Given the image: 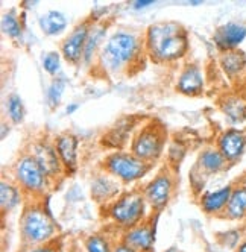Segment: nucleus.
<instances>
[{
	"label": "nucleus",
	"instance_id": "obj_32",
	"mask_svg": "<svg viewBox=\"0 0 246 252\" xmlns=\"http://www.w3.org/2000/svg\"><path fill=\"white\" fill-rule=\"evenodd\" d=\"M237 252H246V240H245L243 243H240V245H239Z\"/></svg>",
	"mask_w": 246,
	"mask_h": 252
},
{
	"label": "nucleus",
	"instance_id": "obj_20",
	"mask_svg": "<svg viewBox=\"0 0 246 252\" xmlns=\"http://www.w3.org/2000/svg\"><path fill=\"white\" fill-rule=\"evenodd\" d=\"M226 158L220 154L219 149H207L199 157V164L207 173H217L225 169Z\"/></svg>",
	"mask_w": 246,
	"mask_h": 252
},
{
	"label": "nucleus",
	"instance_id": "obj_16",
	"mask_svg": "<svg viewBox=\"0 0 246 252\" xmlns=\"http://www.w3.org/2000/svg\"><path fill=\"white\" fill-rule=\"evenodd\" d=\"M225 211L228 218L234 220L246 218V186H237L233 189L230 202H228Z\"/></svg>",
	"mask_w": 246,
	"mask_h": 252
},
{
	"label": "nucleus",
	"instance_id": "obj_15",
	"mask_svg": "<svg viewBox=\"0 0 246 252\" xmlns=\"http://www.w3.org/2000/svg\"><path fill=\"white\" fill-rule=\"evenodd\" d=\"M78 149V138L75 135H60L57 140V152L60 158L67 167L76 166V151Z\"/></svg>",
	"mask_w": 246,
	"mask_h": 252
},
{
	"label": "nucleus",
	"instance_id": "obj_31",
	"mask_svg": "<svg viewBox=\"0 0 246 252\" xmlns=\"http://www.w3.org/2000/svg\"><path fill=\"white\" fill-rule=\"evenodd\" d=\"M78 108H79L78 103H68L67 108H65V113H67V114H73V113L78 110Z\"/></svg>",
	"mask_w": 246,
	"mask_h": 252
},
{
	"label": "nucleus",
	"instance_id": "obj_1",
	"mask_svg": "<svg viewBox=\"0 0 246 252\" xmlns=\"http://www.w3.org/2000/svg\"><path fill=\"white\" fill-rule=\"evenodd\" d=\"M146 44L152 57L160 61L181 58L187 50V35L181 25L167 22L152 25L148 31Z\"/></svg>",
	"mask_w": 246,
	"mask_h": 252
},
{
	"label": "nucleus",
	"instance_id": "obj_7",
	"mask_svg": "<svg viewBox=\"0 0 246 252\" xmlns=\"http://www.w3.org/2000/svg\"><path fill=\"white\" fill-rule=\"evenodd\" d=\"M15 175L22 187L29 191H41L46 187V173L32 155L22 158L15 166Z\"/></svg>",
	"mask_w": 246,
	"mask_h": 252
},
{
	"label": "nucleus",
	"instance_id": "obj_24",
	"mask_svg": "<svg viewBox=\"0 0 246 252\" xmlns=\"http://www.w3.org/2000/svg\"><path fill=\"white\" fill-rule=\"evenodd\" d=\"M6 111L14 123H20L25 117V106L19 94H9L6 99Z\"/></svg>",
	"mask_w": 246,
	"mask_h": 252
},
{
	"label": "nucleus",
	"instance_id": "obj_34",
	"mask_svg": "<svg viewBox=\"0 0 246 252\" xmlns=\"http://www.w3.org/2000/svg\"><path fill=\"white\" fill-rule=\"evenodd\" d=\"M169 252H173V251H169Z\"/></svg>",
	"mask_w": 246,
	"mask_h": 252
},
{
	"label": "nucleus",
	"instance_id": "obj_18",
	"mask_svg": "<svg viewBox=\"0 0 246 252\" xmlns=\"http://www.w3.org/2000/svg\"><path fill=\"white\" fill-rule=\"evenodd\" d=\"M125 242L134 249L149 251L154 245V232L148 226H135L125 236Z\"/></svg>",
	"mask_w": 246,
	"mask_h": 252
},
{
	"label": "nucleus",
	"instance_id": "obj_3",
	"mask_svg": "<svg viewBox=\"0 0 246 252\" xmlns=\"http://www.w3.org/2000/svg\"><path fill=\"white\" fill-rule=\"evenodd\" d=\"M22 232L23 236L29 242H44L50 239L55 232L54 222L49 218V216L38 210V208H32L28 210L22 219Z\"/></svg>",
	"mask_w": 246,
	"mask_h": 252
},
{
	"label": "nucleus",
	"instance_id": "obj_2",
	"mask_svg": "<svg viewBox=\"0 0 246 252\" xmlns=\"http://www.w3.org/2000/svg\"><path fill=\"white\" fill-rule=\"evenodd\" d=\"M138 50V41L135 35L129 32H116L105 43L100 60L108 70L117 71L134 60Z\"/></svg>",
	"mask_w": 246,
	"mask_h": 252
},
{
	"label": "nucleus",
	"instance_id": "obj_13",
	"mask_svg": "<svg viewBox=\"0 0 246 252\" xmlns=\"http://www.w3.org/2000/svg\"><path fill=\"white\" fill-rule=\"evenodd\" d=\"M37 163L40 164V167L43 169V172L46 173V176H55L60 172V159L57 157V151L44 145V143H40L33 148V155Z\"/></svg>",
	"mask_w": 246,
	"mask_h": 252
},
{
	"label": "nucleus",
	"instance_id": "obj_30",
	"mask_svg": "<svg viewBox=\"0 0 246 252\" xmlns=\"http://www.w3.org/2000/svg\"><path fill=\"white\" fill-rule=\"evenodd\" d=\"M114 252H135V249L134 248H131L129 245H126V243H123V245H119L117 248H116V251Z\"/></svg>",
	"mask_w": 246,
	"mask_h": 252
},
{
	"label": "nucleus",
	"instance_id": "obj_9",
	"mask_svg": "<svg viewBox=\"0 0 246 252\" xmlns=\"http://www.w3.org/2000/svg\"><path fill=\"white\" fill-rule=\"evenodd\" d=\"M246 40V25L230 22L217 28L215 33V43L222 52L236 50L239 44Z\"/></svg>",
	"mask_w": 246,
	"mask_h": 252
},
{
	"label": "nucleus",
	"instance_id": "obj_22",
	"mask_svg": "<svg viewBox=\"0 0 246 252\" xmlns=\"http://www.w3.org/2000/svg\"><path fill=\"white\" fill-rule=\"evenodd\" d=\"M20 201V193L14 186L8 183H2L0 186V202H2L3 210H12Z\"/></svg>",
	"mask_w": 246,
	"mask_h": 252
},
{
	"label": "nucleus",
	"instance_id": "obj_11",
	"mask_svg": "<svg viewBox=\"0 0 246 252\" xmlns=\"http://www.w3.org/2000/svg\"><path fill=\"white\" fill-rule=\"evenodd\" d=\"M172 191V179L163 173L154 178L149 183V186L145 190V199L152 205V207H163L167 201Z\"/></svg>",
	"mask_w": 246,
	"mask_h": 252
},
{
	"label": "nucleus",
	"instance_id": "obj_21",
	"mask_svg": "<svg viewBox=\"0 0 246 252\" xmlns=\"http://www.w3.org/2000/svg\"><path fill=\"white\" fill-rule=\"evenodd\" d=\"M222 111L233 123L246 120V102L240 97H228L222 102Z\"/></svg>",
	"mask_w": 246,
	"mask_h": 252
},
{
	"label": "nucleus",
	"instance_id": "obj_14",
	"mask_svg": "<svg viewBox=\"0 0 246 252\" xmlns=\"http://www.w3.org/2000/svg\"><path fill=\"white\" fill-rule=\"evenodd\" d=\"M233 193V187L226 186L222 187L216 191H210L207 194H204L202 197V208L205 213L210 214H216L220 213L222 210H226V205L230 202V197Z\"/></svg>",
	"mask_w": 246,
	"mask_h": 252
},
{
	"label": "nucleus",
	"instance_id": "obj_19",
	"mask_svg": "<svg viewBox=\"0 0 246 252\" xmlns=\"http://www.w3.org/2000/svg\"><path fill=\"white\" fill-rule=\"evenodd\" d=\"M40 28L47 35H58L67 26V19L60 11H49L40 17Z\"/></svg>",
	"mask_w": 246,
	"mask_h": 252
},
{
	"label": "nucleus",
	"instance_id": "obj_4",
	"mask_svg": "<svg viewBox=\"0 0 246 252\" xmlns=\"http://www.w3.org/2000/svg\"><path fill=\"white\" fill-rule=\"evenodd\" d=\"M107 169L122 181H135L148 172V164L138 159L135 155L128 154H114L107 159Z\"/></svg>",
	"mask_w": 246,
	"mask_h": 252
},
{
	"label": "nucleus",
	"instance_id": "obj_26",
	"mask_svg": "<svg viewBox=\"0 0 246 252\" xmlns=\"http://www.w3.org/2000/svg\"><path fill=\"white\" fill-rule=\"evenodd\" d=\"M60 55L57 52H49L43 55V68L47 71L49 75H57L60 71Z\"/></svg>",
	"mask_w": 246,
	"mask_h": 252
},
{
	"label": "nucleus",
	"instance_id": "obj_25",
	"mask_svg": "<svg viewBox=\"0 0 246 252\" xmlns=\"http://www.w3.org/2000/svg\"><path fill=\"white\" fill-rule=\"evenodd\" d=\"M2 31L8 35V37H11L14 40L19 38L22 35V26L19 23V19H17L12 11L6 12L2 17Z\"/></svg>",
	"mask_w": 246,
	"mask_h": 252
},
{
	"label": "nucleus",
	"instance_id": "obj_10",
	"mask_svg": "<svg viewBox=\"0 0 246 252\" xmlns=\"http://www.w3.org/2000/svg\"><path fill=\"white\" fill-rule=\"evenodd\" d=\"M89 33H90L89 26L82 23L68 35V38L62 43V47H61L62 57L67 61L73 64L79 63V60L84 57V49H85L87 38H89Z\"/></svg>",
	"mask_w": 246,
	"mask_h": 252
},
{
	"label": "nucleus",
	"instance_id": "obj_17",
	"mask_svg": "<svg viewBox=\"0 0 246 252\" xmlns=\"http://www.w3.org/2000/svg\"><path fill=\"white\" fill-rule=\"evenodd\" d=\"M220 65L228 76L234 78L239 73H242V70L246 67V57L242 50H237V49L223 52L220 57Z\"/></svg>",
	"mask_w": 246,
	"mask_h": 252
},
{
	"label": "nucleus",
	"instance_id": "obj_12",
	"mask_svg": "<svg viewBox=\"0 0 246 252\" xmlns=\"http://www.w3.org/2000/svg\"><path fill=\"white\" fill-rule=\"evenodd\" d=\"M178 90L183 94L195 96L204 90V78L202 71L198 65H187L181 73L178 81Z\"/></svg>",
	"mask_w": 246,
	"mask_h": 252
},
{
	"label": "nucleus",
	"instance_id": "obj_27",
	"mask_svg": "<svg viewBox=\"0 0 246 252\" xmlns=\"http://www.w3.org/2000/svg\"><path fill=\"white\" fill-rule=\"evenodd\" d=\"M64 87H65L64 81H60V79H57V81H54V82L50 84V87L47 90V99H49V103L52 106L60 103L61 94L64 92Z\"/></svg>",
	"mask_w": 246,
	"mask_h": 252
},
{
	"label": "nucleus",
	"instance_id": "obj_23",
	"mask_svg": "<svg viewBox=\"0 0 246 252\" xmlns=\"http://www.w3.org/2000/svg\"><path fill=\"white\" fill-rule=\"evenodd\" d=\"M105 37V29L97 26V28H93V31L89 33V38H87V43H85V49H84V61L85 63H90L93 53L96 52L99 43L102 41V38Z\"/></svg>",
	"mask_w": 246,
	"mask_h": 252
},
{
	"label": "nucleus",
	"instance_id": "obj_33",
	"mask_svg": "<svg viewBox=\"0 0 246 252\" xmlns=\"http://www.w3.org/2000/svg\"><path fill=\"white\" fill-rule=\"evenodd\" d=\"M32 252H55L54 249H49V248H40V249H35Z\"/></svg>",
	"mask_w": 246,
	"mask_h": 252
},
{
	"label": "nucleus",
	"instance_id": "obj_29",
	"mask_svg": "<svg viewBox=\"0 0 246 252\" xmlns=\"http://www.w3.org/2000/svg\"><path fill=\"white\" fill-rule=\"evenodd\" d=\"M154 3V0H138V2L134 3V8L140 9V8H146V6H151Z\"/></svg>",
	"mask_w": 246,
	"mask_h": 252
},
{
	"label": "nucleus",
	"instance_id": "obj_5",
	"mask_svg": "<svg viewBox=\"0 0 246 252\" xmlns=\"http://www.w3.org/2000/svg\"><path fill=\"white\" fill-rule=\"evenodd\" d=\"M163 149V137L156 126L151 125L140 132L132 143V155L138 159L149 163L158 158Z\"/></svg>",
	"mask_w": 246,
	"mask_h": 252
},
{
	"label": "nucleus",
	"instance_id": "obj_8",
	"mask_svg": "<svg viewBox=\"0 0 246 252\" xmlns=\"http://www.w3.org/2000/svg\"><path fill=\"white\" fill-rule=\"evenodd\" d=\"M217 149L226 158L228 163H234L246 151V132L240 129L225 131L217 141Z\"/></svg>",
	"mask_w": 246,
	"mask_h": 252
},
{
	"label": "nucleus",
	"instance_id": "obj_6",
	"mask_svg": "<svg viewBox=\"0 0 246 252\" xmlns=\"http://www.w3.org/2000/svg\"><path fill=\"white\" fill-rule=\"evenodd\" d=\"M143 211H145V196L137 193H131L120 197L111 208L113 218L125 226L135 225L142 219Z\"/></svg>",
	"mask_w": 246,
	"mask_h": 252
},
{
	"label": "nucleus",
	"instance_id": "obj_28",
	"mask_svg": "<svg viewBox=\"0 0 246 252\" xmlns=\"http://www.w3.org/2000/svg\"><path fill=\"white\" fill-rule=\"evenodd\" d=\"M87 251L89 252H108V243L99 236H93L87 242Z\"/></svg>",
	"mask_w": 246,
	"mask_h": 252
}]
</instances>
